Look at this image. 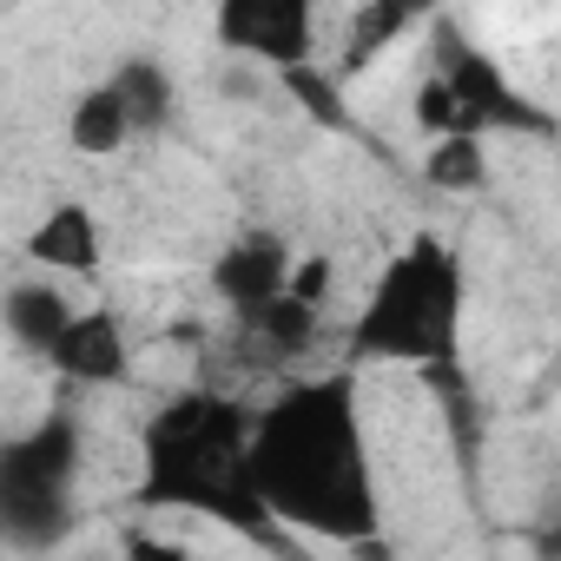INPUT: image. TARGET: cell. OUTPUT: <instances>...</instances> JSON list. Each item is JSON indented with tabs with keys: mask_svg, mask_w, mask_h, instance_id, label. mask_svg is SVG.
I'll use <instances>...</instances> for the list:
<instances>
[{
	"mask_svg": "<svg viewBox=\"0 0 561 561\" xmlns=\"http://www.w3.org/2000/svg\"><path fill=\"white\" fill-rule=\"evenodd\" d=\"M251 489H257V502H271V515L305 522L318 535L351 541L377 522L351 383L291 390L251 430Z\"/></svg>",
	"mask_w": 561,
	"mask_h": 561,
	"instance_id": "obj_1",
	"label": "cell"
},
{
	"mask_svg": "<svg viewBox=\"0 0 561 561\" xmlns=\"http://www.w3.org/2000/svg\"><path fill=\"white\" fill-rule=\"evenodd\" d=\"M456 337H462V257L423 231L397 257H383L351 324V351L364 364H443Z\"/></svg>",
	"mask_w": 561,
	"mask_h": 561,
	"instance_id": "obj_2",
	"label": "cell"
},
{
	"mask_svg": "<svg viewBox=\"0 0 561 561\" xmlns=\"http://www.w3.org/2000/svg\"><path fill=\"white\" fill-rule=\"evenodd\" d=\"M73 476H80V423L67 410L41 416L27 436L8 443V456H0V535H8V548L41 554L60 541Z\"/></svg>",
	"mask_w": 561,
	"mask_h": 561,
	"instance_id": "obj_3",
	"label": "cell"
},
{
	"mask_svg": "<svg viewBox=\"0 0 561 561\" xmlns=\"http://www.w3.org/2000/svg\"><path fill=\"white\" fill-rule=\"evenodd\" d=\"M211 34L225 54L298 73L318 47V0H218Z\"/></svg>",
	"mask_w": 561,
	"mask_h": 561,
	"instance_id": "obj_4",
	"label": "cell"
},
{
	"mask_svg": "<svg viewBox=\"0 0 561 561\" xmlns=\"http://www.w3.org/2000/svg\"><path fill=\"white\" fill-rule=\"evenodd\" d=\"M291 244L277 238V231H244V238H231L218 257H211V291L244 318V324H257L277 298L291 291Z\"/></svg>",
	"mask_w": 561,
	"mask_h": 561,
	"instance_id": "obj_5",
	"label": "cell"
},
{
	"mask_svg": "<svg viewBox=\"0 0 561 561\" xmlns=\"http://www.w3.org/2000/svg\"><path fill=\"white\" fill-rule=\"evenodd\" d=\"M443 73H449V87L462 93L469 133H528V126H541V113H535V106L495 73V60L476 54L469 41H443Z\"/></svg>",
	"mask_w": 561,
	"mask_h": 561,
	"instance_id": "obj_6",
	"label": "cell"
},
{
	"mask_svg": "<svg viewBox=\"0 0 561 561\" xmlns=\"http://www.w3.org/2000/svg\"><path fill=\"white\" fill-rule=\"evenodd\" d=\"M47 364H54L67 383H80V390H113V383L133 377L126 324H119L113 311H80V318L60 331V344L47 351Z\"/></svg>",
	"mask_w": 561,
	"mask_h": 561,
	"instance_id": "obj_7",
	"label": "cell"
},
{
	"mask_svg": "<svg viewBox=\"0 0 561 561\" xmlns=\"http://www.w3.org/2000/svg\"><path fill=\"white\" fill-rule=\"evenodd\" d=\"M27 264L54 271V277H93L100 257H106V231H100V211L87 198H60L34 231H27Z\"/></svg>",
	"mask_w": 561,
	"mask_h": 561,
	"instance_id": "obj_8",
	"label": "cell"
},
{
	"mask_svg": "<svg viewBox=\"0 0 561 561\" xmlns=\"http://www.w3.org/2000/svg\"><path fill=\"white\" fill-rule=\"evenodd\" d=\"M0 318H8V337H14L21 351L47 357V351L60 344V331L80 318V305L54 285V271H47V277H21V285L8 291V305H0Z\"/></svg>",
	"mask_w": 561,
	"mask_h": 561,
	"instance_id": "obj_9",
	"label": "cell"
},
{
	"mask_svg": "<svg viewBox=\"0 0 561 561\" xmlns=\"http://www.w3.org/2000/svg\"><path fill=\"white\" fill-rule=\"evenodd\" d=\"M126 139H139V126H133L126 93H119L113 73H106L100 87H87V93L67 106V146H73L80 159H113Z\"/></svg>",
	"mask_w": 561,
	"mask_h": 561,
	"instance_id": "obj_10",
	"label": "cell"
},
{
	"mask_svg": "<svg viewBox=\"0 0 561 561\" xmlns=\"http://www.w3.org/2000/svg\"><path fill=\"white\" fill-rule=\"evenodd\" d=\"M430 14V0H364L351 21V47H344V73H364L370 60H383L416 21Z\"/></svg>",
	"mask_w": 561,
	"mask_h": 561,
	"instance_id": "obj_11",
	"label": "cell"
},
{
	"mask_svg": "<svg viewBox=\"0 0 561 561\" xmlns=\"http://www.w3.org/2000/svg\"><path fill=\"white\" fill-rule=\"evenodd\" d=\"M113 87L126 93V106H133V126H139V133H159V126L172 119V106H179L172 73H165L159 60H146V54L119 60V67H113Z\"/></svg>",
	"mask_w": 561,
	"mask_h": 561,
	"instance_id": "obj_12",
	"label": "cell"
},
{
	"mask_svg": "<svg viewBox=\"0 0 561 561\" xmlns=\"http://www.w3.org/2000/svg\"><path fill=\"white\" fill-rule=\"evenodd\" d=\"M423 179H430L436 192H482V185H489L482 133H443V139H430V152H423Z\"/></svg>",
	"mask_w": 561,
	"mask_h": 561,
	"instance_id": "obj_13",
	"label": "cell"
},
{
	"mask_svg": "<svg viewBox=\"0 0 561 561\" xmlns=\"http://www.w3.org/2000/svg\"><path fill=\"white\" fill-rule=\"evenodd\" d=\"M410 113H416L423 139H443V133H469V119H462V93L449 87V73H443V67H436V73H430V80L416 87Z\"/></svg>",
	"mask_w": 561,
	"mask_h": 561,
	"instance_id": "obj_14",
	"label": "cell"
},
{
	"mask_svg": "<svg viewBox=\"0 0 561 561\" xmlns=\"http://www.w3.org/2000/svg\"><path fill=\"white\" fill-rule=\"evenodd\" d=\"M331 285H337V257L331 251H305L298 264H291V298H305V305H331Z\"/></svg>",
	"mask_w": 561,
	"mask_h": 561,
	"instance_id": "obj_15",
	"label": "cell"
}]
</instances>
